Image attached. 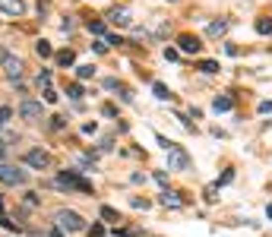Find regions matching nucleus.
Listing matches in <instances>:
<instances>
[{
	"instance_id": "obj_5",
	"label": "nucleus",
	"mask_w": 272,
	"mask_h": 237,
	"mask_svg": "<svg viewBox=\"0 0 272 237\" xmlns=\"http://www.w3.org/2000/svg\"><path fill=\"white\" fill-rule=\"evenodd\" d=\"M25 165L35 168V171H48V168H51V152H45V149H29V152H25Z\"/></svg>"
},
{
	"instance_id": "obj_15",
	"label": "nucleus",
	"mask_w": 272,
	"mask_h": 237,
	"mask_svg": "<svg viewBox=\"0 0 272 237\" xmlns=\"http://www.w3.org/2000/svg\"><path fill=\"white\" fill-rule=\"evenodd\" d=\"M57 63H61V66H73L76 63V54H73V51H57Z\"/></svg>"
},
{
	"instance_id": "obj_11",
	"label": "nucleus",
	"mask_w": 272,
	"mask_h": 237,
	"mask_svg": "<svg viewBox=\"0 0 272 237\" xmlns=\"http://www.w3.org/2000/svg\"><path fill=\"white\" fill-rule=\"evenodd\" d=\"M225 32H228V22H225V19H218V22H209L206 35H209V38H222Z\"/></svg>"
},
{
	"instance_id": "obj_30",
	"label": "nucleus",
	"mask_w": 272,
	"mask_h": 237,
	"mask_svg": "<svg viewBox=\"0 0 272 237\" xmlns=\"http://www.w3.org/2000/svg\"><path fill=\"white\" fill-rule=\"evenodd\" d=\"M61 29H64V32H73V19H70V16H67V19L61 22Z\"/></svg>"
},
{
	"instance_id": "obj_23",
	"label": "nucleus",
	"mask_w": 272,
	"mask_h": 237,
	"mask_svg": "<svg viewBox=\"0 0 272 237\" xmlns=\"http://www.w3.org/2000/svg\"><path fill=\"white\" fill-rule=\"evenodd\" d=\"M38 86H45V89L51 86V70H41L38 73Z\"/></svg>"
},
{
	"instance_id": "obj_20",
	"label": "nucleus",
	"mask_w": 272,
	"mask_h": 237,
	"mask_svg": "<svg viewBox=\"0 0 272 237\" xmlns=\"http://www.w3.org/2000/svg\"><path fill=\"white\" fill-rule=\"evenodd\" d=\"M89 32H92V35H105V22H98V19H89Z\"/></svg>"
},
{
	"instance_id": "obj_7",
	"label": "nucleus",
	"mask_w": 272,
	"mask_h": 237,
	"mask_svg": "<svg viewBox=\"0 0 272 237\" xmlns=\"http://www.w3.org/2000/svg\"><path fill=\"white\" fill-rule=\"evenodd\" d=\"M0 13H6V16H22L25 13V0H0Z\"/></svg>"
},
{
	"instance_id": "obj_6",
	"label": "nucleus",
	"mask_w": 272,
	"mask_h": 237,
	"mask_svg": "<svg viewBox=\"0 0 272 237\" xmlns=\"http://www.w3.org/2000/svg\"><path fill=\"white\" fill-rule=\"evenodd\" d=\"M19 117L22 120H41V101H32V98H25L22 105H19Z\"/></svg>"
},
{
	"instance_id": "obj_22",
	"label": "nucleus",
	"mask_w": 272,
	"mask_h": 237,
	"mask_svg": "<svg viewBox=\"0 0 272 237\" xmlns=\"http://www.w3.org/2000/svg\"><path fill=\"white\" fill-rule=\"evenodd\" d=\"M200 70H203V73H218V63H215V60H203Z\"/></svg>"
},
{
	"instance_id": "obj_29",
	"label": "nucleus",
	"mask_w": 272,
	"mask_h": 237,
	"mask_svg": "<svg viewBox=\"0 0 272 237\" xmlns=\"http://www.w3.org/2000/svg\"><path fill=\"white\" fill-rule=\"evenodd\" d=\"M177 54H181V51H174V48H165V57H168V60H177Z\"/></svg>"
},
{
	"instance_id": "obj_2",
	"label": "nucleus",
	"mask_w": 272,
	"mask_h": 237,
	"mask_svg": "<svg viewBox=\"0 0 272 237\" xmlns=\"http://www.w3.org/2000/svg\"><path fill=\"white\" fill-rule=\"evenodd\" d=\"M25 180H29V174H25L19 165L0 162V183H6V187H22Z\"/></svg>"
},
{
	"instance_id": "obj_35",
	"label": "nucleus",
	"mask_w": 272,
	"mask_h": 237,
	"mask_svg": "<svg viewBox=\"0 0 272 237\" xmlns=\"http://www.w3.org/2000/svg\"><path fill=\"white\" fill-rule=\"evenodd\" d=\"M266 215H269V218H272V206H269V209H266Z\"/></svg>"
},
{
	"instance_id": "obj_31",
	"label": "nucleus",
	"mask_w": 272,
	"mask_h": 237,
	"mask_svg": "<svg viewBox=\"0 0 272 237\" xmlns=\"http://www.w3.org/2000/svg\"><path fill=\"white\" fill-rule=\"evenodd\" d=\"M89 234H92V237H101V234H105V228H101V225H92Z\"/></svg>"
},
{
	"instance_id": "obj_12",
	"label": "nucleus",
	"mask_w": 272,
	"mask_h": 237,
	"mask_svg": "<svg viewBox=\"0 0 272 237\" xmlns=\"http://www.w3.org/2000/svg\"><path fill=\"white\" fill-rule=\"evenodd\" d=\"M212 108H215V111H231V108H234V98H231V95H215Z\"/></svg>"
},
{
	"instance_id": "obj_33",
	"label": "nucleus",
	"mask_w": 272,
	"mask_h": 237,
	"mask_svg": "<svg viewBox=\"0 0 272 237\" xmlns=\"http://www.w3.org/2000/svg\"><path fill=\"white\" fill-rule=\"evenodd\" d=\"M48 237H64V231H61V228H54V231H51Z\"/></svg>"
},
{
	"instance_id": "obj_3",
	"label": "nucleus",
	"mask_w": 272,
	"mask_h": 237,
	"mask_svg": "<svg viewBox=\"0 0 272 237\" xmlns=\"http://www.w3.org/2000/svg\"><path fill=\"white\" fill-rule=\"evenodd\" d=\"M57 187H67V190H79V193H92V183L89 180H82L76 171H64V174H57Z\"/></svg>"
},
{
	"instance_id": "obj_21",
	"label": "nucleus",
	"mask_w": 272,
	"mask_h": 237,
	"mask_svg": "<svg viewBox=\"0 0 272 237\" xmlns=\"http://www.w3.org/2000/svg\"><path fill=\"white\" fill-rule=\"evenodd\" d=\"M67 95H70L73 101H79V98H82V86H79V82H73V86L67 89Z\"/></svg>"
},
{
	"instance_id": "obj_8",
	"label": "nucleus",
	"mask_w": 272,
	"mask_h": 237,
	"mask_svg": "<svg viewBox=\"0 0 272 237\" xmlns=\"http://www.w3.org/2000/svg\"><path fill=\"white\" fill-rule=\"evenodd\" d=\"M177 45H181V54H197V51H200V38L190 35V32H184V35L177 38Z\"/></svg>"
},
{
	"instance_id": "obj_28",
	"label": "nucleus",
	"mask_w": 272,
	"mask_h": 237,
	"mask_svg": "<svg viewBox=\"0 0 272 237\" xmlns=\"http://www.w3.org/2000/svg\"><path fill=\"white\" fill-rule=\"evenodd\" d=\"M25 206H38V196H35V193H25Z\"/></svg>"
},
{
	"instance_id": "obj_14",
	"label": "nucleus",
	"mask_w": 272,
	"mask_h": 237,
	"mask_svg": "<svg viewBox=\"0 0 272 237\" xmlns=\"http://www.w3.org/2000/svg\"><path fill=\"white\" fill-rule=\"evenodd\" d=\"M161 202H165V206H171V209H181L184 206V199L177 196V193H168V190L161 193Z\"/></svg>"
},
{
	"instance_id": "obj_25",
	"label": "nucleus",
	"mask_w": 272,
	"mask_h": 237,
	"mask_svg": "<svg viewBox=\"0 0 272 237\" xmlns=\"http://www.w3.org/2000/svg\"><path fill=\"white\" fill-rule=\"evenodd\" d=\"M10 117H13V111H10V108H0V126L10 120Z\"/></svg>"
},
{
	"instance_id": "obj_24",
	"label": "nucleus",
	"mask_w": 272,
	"mask_h": 237,
	"mask_svg": "<svg viewBox=\"0 0 272 237\" xmlns=\"http://www.w3.org/2000/svg\"><path fill=\"white\" fill-rule=\"evenodd\" d=\"M45 101H48V105H54V101H57V92H54V89H51V86L45 89Z\"/></svg>"
},
{
	"instance_id": "obj_4",
	"label": "nucleus",
	"mask_w": 272,
	"mask_h": 237,
	"mask_svg": "<svg viewBox=\"0 0 272 237\" xmlns=\"http://www.w3.org/2000/svg\"><path fill=\"white\" fill-rule=\"evenodd\" d=\"M187 168H190V155H187L184 152V146H174L168 149V171H187Z\"/></svg>"
},
{
	"instance_id": "obj_17",
	"label": "nucleus",
	"mask_w": 272,
	"mask_h": 237,
	"mask_svg": "<svg viewBox=\"0 0 272 237\" xmlns=\"http://www.w3.org/2000/svg\"><path fill=\"white\" fill-rule=\"evenodd\" d=\"M257 32H260V35H272V19H269V16H260V19H257Z\"/></svg>"
},
{
	"instance_id": "obj_10",
	"label": "nucleus",
	"mask_w": 272,
	"mask_h": 237,
	"mask_svg": "<svg viewBox=\"0 0 272 237\" xmlns=\"http://www.w3.org/2000/svg\"><path fill=\"white\" fill-rule=\"evenodd\" d=\"M108 22H114V25H130V10H124V6H114V10L108 13Z\"/></svg>"
},
{
	"instance_id": "obj_32",
	"label": "nucleus",
	"mask_w": 272,
	"mask_h": 237,
	"mask_svg": "<svg viewBox=\"0 0 272 237\" xmlns=\"http://www.w3.org/2000/svg\"><path fill=\"white\" fill-rule=\"evenodd\" d=\"M231 180H234V171H225V174H222V180H218V183H231Z\"/></svg>"
},
{
	"instance_id": "obj_27",
	"label": "nucleus",
	"mask_w": 272,
	"mask_h": 237,
	"mask_svg": "<svg viewBox=\"0 0 272 237\" xmlns=\"http://www.w3.org/2000/svg\"><path fill=\"white\" fill-rule=\"evenodd\" d=\"M260 114H272V101H260Z\"/></svg>"
},
{
	"instance_id": "obj_18",
	"label": "nucleus",
	"mask_w": 272,
	"mask_h": 237,
	"mask_svg": "<svg viewBox=\"0 0 272 237\" xmlns=\"http://www.w3.org/2000/svg\"><path fill=\"white\" fill-rule=\"evenodd\" d=\"M35 54H38V57H51V54H54L51 41H35Z\"/></svg>"
},
{
	"instance_id": "obj_9",
	"label": "nucleus",
	"mask_w": 272,
	"mask_h": 237,
	"mask_svg": "<svg viewBox=\"0 0 272 237\" xmlns=\"http://www.w3.org/2000/svg\"><path fill=\"white\" fill-rule=\"evenodd\" d=\"M3 70H6V76H10V79H22V70H25V66H22V60H19V57H6V60H3Z\"/></svg>"
},
{
	"instance_id": "obj_34",
	"label": "nucleus",
	"mask_w": 272,
	"mask_h": 237,
	"mask_svg": "<svg viewBox=\"0 0 272 237\" xmlns=\"http://www.w3.org/2000/svg\"><path fill=\"white\" fill-rule=\"evenodd\" d=\"M6 57H10V54H6V51H3V48H0V63H3V60H6Z\"/></svg>"
},
{
	"instance_id": "obj_26",
	"label": "nucleus",
	"mask_w": 272,
	"mask_h": 237,
	"mask_svg": "<svg viewBox=\"0 0 272 237\" xmlns=\"http://www.w3.org/2000/svg\"><path fill=\"white\" fill-rule=\"evenodd\" d=\"M105 51H108V41L98 38V41H95V54H105Z\"/></svg>"
},
{
	"instance_id": "obj_19",
	"label": "nucleus",
	"mask_w": 272,
	"mask_h": 237,
	"mask_svg": "<svg viewBox=\"0 0 272 237\" xmlns=\"http://www.w3.org/2000/svg\"><path fill=\"white\" fill-rule=\"evenodd\" d=\"M76 76H79V79H92V76H95V66H92V63L76 66Z\"/></svg>"
},
{
	"instance_id": "obj_1",
	"label": "nucleus",
	"mask_w": 272,
	"mask_h": 237,
	"mask_svg": "<svg viewBox=\"0 0 272 237\" xmlns=\"http://www.w3.org/2000/svg\"><path fill=\"white\" fill-rule=\"evenodd\" d=\"M54 225L61 228V231H67V234L86 231V218H82L79 212H73V209H57V212H54Z\"/></svg>"
},
{
	"instance_id": "obj_16",
	"label": "nucleus",
	"mask_w": 272,
	"mask_h": 237,
	"mask_svg": "<svg viewBox=\"0 0 272 237\" xmlns=\"http://www.w3.org/2000/svg\"><path fill=\"white\" fill-rule=\"evenodd\" d=\"M152 89H155V98H161V101H171V98H174V95H171V89L161 86V82H152Z\"/></svg>"
},
{
	"instance_id": "obj_13",
	"label": "nucleus",
	"mask_w": 272,
	"mask_h": 237,
	"mask_svg": "<svg viewBox=\"0 0 272 237\" xmlns=\"http://www.w3.org/2000/svg\"><path fill=\"white\" fill-rule=\"evenodd\" d=\"M101 218H105L108 225H117V222H121V212L111 209V206H101Z\"/></svg>"
}]
</instances>
